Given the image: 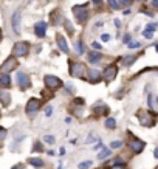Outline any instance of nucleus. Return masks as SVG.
<instances>
[{
	"instance_id": "nucleus-1",
	"label": "nucleus",
	"mask_w": 158,
	"mask_h": 169,
	"mask_svg": "<svg viewBox=\"0 0 158 169\" xmlns=\"http://www.w3.org/2000/svg\"><path fill=\"white\" fill-rule=\"evenodd\" d=\"M73 14H75V17L81 24H84V22L88 20V11H87L85 5H76V6H73Z\"/></svg>"
},
{
	"instance_id": "nucleus-2",
	"label": "nucleus",
	"mask_w": 158,
	"mask_h": 169,
	"mask_svg": "<svg viewBox=\"0 0 158 169\" xmlns=\"http://www.w3.org/2000/svg\"><path fill=\"white\" fill-rule=\"evenodd\" d=\"M28 51H30V45L22 41V42H17V44L14 45V48H13V56H14V58H22V56H27Z\"/></svg>"
},
{
	"instance_id": "nucleus-3",
	"label": "nucleus",
	"mask_w": 158,
	"mask_h": 169,
	"mask_svg": "<svg viewBox=\"0 0 158 169\" xmlns=\"http://www.w3.org/2000/svg\"><path fill=\"white\" fill-rule=\"evenodd\" d=\"M44 82H45L47 89H50V90H56V89H59L62 85V81L58 76H53V75H47L44 78Z\"/></svg>"
},
{
	"instance_id": "nucleus-4",
	"label": "nucleus",
	"mask_w": 158,
	"mask_h": 169,
	"mask_svg": "<svg viewBox=\"0 0 158 169\" xmlns=\"http://www.w3.org/2000/svg\"><path fill=\"white\" fill-rule=\"evenodd\" d=\"M16 67H17V59H16L14 56H11V58H8V59L2 64V67H0V72L5 73V75H8L10 72L16 70Z\"/></svg>"
},
{
	"instance_id": "nucleus-5",
	"label": "nucleus",
	"mask_w": 158,
	"mask_h": 169,
	"mask_svg": "<svg viewBox=\"0 0 158 169\" xmlns=\"http://www.w3.org/2000/svg\"><path fill=\"white\" fill-rule=\"evenodd\" d=\"M87 68L82 64H70V75L73 78H84Z\"/></svg>"
},
{
	"instance_id": "nucleus-6",
	"label": "nucleus",
	"mask_w": 158,
	"mask_h": 169,
	"mask_svg": "<svg viewBox=\"0 0 158 169\" xmlns=\"http://www.w3.org/2000/svg\"><path fill=\"white\" fill-rule=\"evenodd\" d=\"M41 99H37V98H31L30 101H28V104H27V107H25V112H27V115H34L39 109H41Z\"/></svg>"
},
{
	"instance_id": "nucleus-7",
	"label": "nucleus",
	"mask_w": 158,
	"mask_h": 169,
	"mask_svg": "<svg viewBox=\"0 0 158 169\" xmlns=\"http://www.w3.org/2000/svg\"><path fill=\"white\" fill-rule=\"evenodd\" d=\"M129 146H130V149H132V152L133 154H141L143 150H144V147H146V143L143 141V140H139V138H132L130 140V143H129Z\"/></svg>"
},
{
	"instance_id": "nucleus-8",
	"label": "nucleus",
	"mask_w": 158,
	"mask_h": 169,
	"mask_svg": "<svg viewBox=\"0 0 158 169\" xmlns=\"http://www.w3.org/2000/svg\"><path fill=\"white\" fill-rule=\"evenodd\" d=\"M116 75H118V67H116L115 64L105 67V70H104V79H105L107 82L115 81V79H116Z\"/></svg>"
},
{
	"instance_id": "nucleus-9",
	"label": "nucleus",
	"mask_w": 158,
	"mask_h": 169,
	"mask_svg": "<svg viewBox=\"0 0 158 169\" xmlns=\"http://www.w3.org/2000/svg\"><path fill=\"white\" fill-rule=\"evenodd\" d=\"M17 84H19V87L22 89V90H27L30 85H31V81H30V78L23 73V72H19L17 73Z\"/></svg>"
},
{
	"instance_id": "nucleus-10",
	"label": "nucleus",
	"mask_w": 158,
	"mask_h": 169,
	"mask_svg": "<svg viewBox=\"0 0 158 169\" xmlns=\"http://www.w3.org/2000/svg\"><path fill=\"white\" fill-rule=\"evenodd\" d=\"M138 118H139V123L146 127H152L155 124V119L153 116H150V113H144V112H139L138 113Z\"/></svg>"
},
{
	"instance_id": "nucleus-11",
	"label": "nucleus",
	"mask_w": 158,
	"mask_h": 169,
	"mask_svg": "<svg viewBox=\"0 0 158 169\" xmlns=\"http://www.w3.org/2000/svg\"><path fill=\"white\" fill-rule=\"evenodd\" d=\"M34 33L37 37H44L47 34V24L45 22H37L34 25Z\"/></svg>"
},
{
	"instance_id": "nucleus-12",
	"label": "nucleus",
	"mask_w": 158,
	"mask_h": 169,
	"mask_svg": "<svg viewBox=\"0 0 158 169\" xmlns=\"http://www.w3.org/2000/svg\"><path fill=\"white\" fill-rule=\"evenodd\" d=\"M13 30L14 33H20V11H16L13 14Z\"/></svg>"
},
{
	"instance_id": "nucleus-13",
	"label": "nucleus",
	"mask_w": 158,
	"mask_h": 169,
	"mask_svg": "<svg viewBox=\"0 0 158 169\" xmlns=\"http://www.w3.org/2000/svg\"><path fill=\"white\" fill-rule=\"evenodd\" d=\"M87 73H88V79H90L92 82H99V79H101V73H99L96 68H88Z\"/></svg>"
},
{
	"instance_id": "nucleus-14",
	"label": "nucleus",
	"mask_w": 158,
	"mask_h": 169,
	"mask_svg": "<svg viewBox=\"0 0 158 169\" xmlns=\"http://www.w3.org/2000/svg\"><path fill=\"white\" fill-rule=\"evenodd\" d=\"M0 102H2L3 106H10V102H11V95H10V92L0 90Z\"/></svg>"
},
{
	"instance_id": "nucleus-15",
	"label": "nucleus",
	"mask_w": 158,
	"mask_h": 169,
	"mask_svg": "<svg viewBox=\"0 0 158 169\" xmlns=\"http://www.w3.org/2000/svg\"><path fill=\"white\" fill-rule=\"evenodd\" d=\"M58 47H59V50H61V51L68 53V45H67V42H65L64 36H58Z\"/></svg>"
},
{
	"instance_id": "nucleus-16",
	"label": "nucleus",
	"mask_w": 158,
	"mask_h": 169,
	"mask_svg": "<svg viewBox=\"0 0 158 169\" xmlns=\"http://www.w3.org/2000/svg\"><path fill=\"white\" fill-rule=\"evenodd\" d=\"M88 61L92 62V64H96V62H99L101 59H102V54L101 53H98V51H92V53H88Z\"/></svg>"
},
{
	"instance_id": "nucleus-17",
	"label": "nucleus",
	"mask_w": 158,
	"mask_h": 169,
	"mask_svg": "<svg viewBox=\"0 0 158 169\" xmlns=\"http://www.w3.org/2000/svg\"><path fill=\"white\" fill-rule=\"evenodd\" d=\"M11 85V78L10 75H0V87H10Z\"/></svg>"
},
{
	"instance_id": "nucleus-18",
	"label": "nucleus",
	"mask_w": 158,
	"mask_h": 169,
	"mask_svg": "<svg viewBox=\"0 0 158 169\" xmlns=\"http://www.w3.org/2000/svg\"><path fill=\"white\" fill-rule=\"evenodd\" d=\"M28 163H30L31 166H34V167H42V166H44V160H42V158H37V157L28 158Z\"/></svg>"
},
{
	"instance_id": "nucleus-19",
	"label": "nucleus",
	"mask_w": 158,
	"mask_h": 169,
	"mask_svg": "<svg viewBox=\"0 0 158 169\" xmlns=\"http://www.w3.org/2000/svg\"><path fill=\"white\" fill-rule=\"evenodd\" d=\"M110 154H112V152H110V149H107V147H105V149H102V150L98 154V160H105V158H109V157H110Z\"/></svg>"
},
{
	"instance_id": "nucleus-20",
	"label": "nucleus",
	"mask_w": 158,
	"mask_h": 169,
	"mask_svg": "<svg viewBox=\"0 0 158 169\" xmlns=\"http://www.w3.org/2000/svg\"><path fill=\"white\" fill-rule=\"evenodd\" d=\"M104 124H105L107 129H115V127H116V121H115L113 118H107Z\"/></svg>"
},
{
	"instance_id": "nucleus-21",
	"label": "nucleus",
	"mask_w": 158,
	"mask_h": 169,
	"mask_svg": "<svg viewBox=\"0 0 158 169\" xmlns=\"http://www.w3.org/2000/svg\"><path fill=\"white\" fill-rule=\"evenodd\" d=\"M64 25H65V30H67V33L71 36V34L75 33V28H73V25L70 24V20H65V22H64Z\"/></svg>"
},
{
	"instance_id": "nucleus-22",
	"label": "nucleus",
	"mask_w": 158,
	"mask_h": 169,
	"mask_svg": "<svg viewBox=\"0 0 158 169\" xmlns=\"http://www.w3.org/2000/svg\"><path fill=\"white\" fill-rule=\"evenodd\" d=\"M107 2H109V5H110V8L112 10H119V2H118V0H107Z\"/></svg>"
},
{
	"instance_id": "nucleus-23",
	"label": "nucleus",
	"mask_w": 158,
	"mask_h": 169,
	"mask_svg": "<svg viewBox=\"0 0 158 169\" xmlns=\"http://www.w3.org/2000/svg\"><path fill=\"white\" fill-rule=\"evenodd\" d=\"M90 166H92V161H90V160H87V161H81V163L78 164L79 169H88Z\"/></svg>"
},
{
	"instance_id": "nucleus-24",
	"label": "nucleus",
	"mask_w": 158,
	"mask_h": 169,
	"mask_svg": "<svg viewBox=\"0 0 158 169\" xmlns=\"http://www.w3.org/2000/svg\"><path fill=\"white\" fill-rule=\"evenodd\" d=\"M121 146H122V141H121V140H115V141L110 143V147H112V149H119Z\"/></svg>"
},
{
	"instance_id": "nucleus-25",
	"label": "nucleus",
	"mask_w": 158,
	"mask_h": 169,
	"mask_svg": "<svg viewBox=\"0 0 158 169\" xmlns=\"http://www.w3.org/2000/svg\"><path fill=\"white\" fill-rule=\"evenodd\" d=\"M155 28H158V24H149V25L146 27V30H144V31H149V33H152V34H153Z\"/></svg>"
},
{
	"instance_id": "nucleus-26",
	"label": "nucleus",
	"mask_w": 158,
	"mask_h": 169,
	"mask_svg": "<svg viewBox=\"0 0 158 169\" xmlns=\"http://www.w3.org/2000/svg\"><path fill=\"white\" fill-rule=\"evenodd\" d=\"M135 59H136V56H129V58H124V61H122V62H124V65H127V67H129L132 62H135Z\"/></svg>"
},
{
	"instance_id": "nucleus-27",
	"label": "nucleus",
	"mask_w": 158,
	"mask_h": 169,
	"mask_svg": "<svg viewBox=\"0 0 158 169\" xmlns=\"http://www.w3.org/2000/svg\"><path fill=\"white\" fill-rule=\"evenodd\" d=\"M96 113H109V107L105 106H99V107H95Z\"/></svg>"
},
{
	"instance_id": "nucleus-28",
	"label": "nucleus",
	"mask_w": 158,
	"mask_h": 169,
	"mask_svg": "<svg viewBox=\"0 0 158 169\" xmlns=\"http://www.w3.org/2000/svg\"><path fill=\"white\" fill-rule=\"evenodd\" d=\"M76 48H78V51H79L81 54H84V50H85V47L82 45V41H78V42H76Z\"/></svg>"
},
{
	"instance_id": "nucleus-29",
	"label": "nucleus",
	"mask_w": 158,
	"mask_h": 169,
	"mask_svg": "<svg viewBox=\"0 0 158 169\" xmlns=\"http://www.w3.org/2000/svg\"><path fill=\"white\" fill-rule=\"evenodd\" d=\"M44 141H45V143H48V144H53L56 140H54V136H53V135H45V136H44Z\"/></svg>"
},
{
	"instance_id": "nucleus-30",
	"label": "nucleus",
	"mask_w": 158,
	"mask_h": 169,
	"mask_svg": "<svg viewBox=\"0 0 158 169\" xmlns=\"http://www.w3.org/2000/svg\"><path fill=\"white\" fill-rule=\"evenodd\" d=\"M34 150H37V152H41V150H44V147H42V144H41V141H36L34 143V146H33V152Z\"/></svg>"
},
{
	"instance_id": "nucleus-31",
	"label": "nucleus",
	"mask_w": 158,
	"mask_h": 169,
	"mask_svg": "<svg viewBox=\"0 0 158 169\" xmlns=\"http://www.w3.org/2000/svg\"><path fill=\"white\" fill-rule=\"evenodd\" d=\"M6 136V129L0 127V141H3V138Z\"/></svg>"
},
{
	"instance_id": "nucleus-32",
	"label": "nucleus",
	"mask_w": 158,
	"mask_h": 169,
	"mask_svg": "<svg viewBox=\"0 0 158 169\" xmlns=\"http://www.w3.org/2000/svg\"><path fill=\"white\" fill-rule=\"evenodd\" d=\"M141 44L139 42H129V48H138Z\"/></svg>"
},
{
	"instance_id": "nucleus-33",
	"label": "nucleus",
	"mask_w": 158,
	"mask_h": 169,
	"mask_svg": "<svg viewBox=\"0 0 158 169\" xmlns=\"http://www.w3.org/2000/svg\"><path fill=\"white\" fill-rule=\"evenodd\" d=\"M109 169H126V166H124V164H113V166H110Z\"/></svg>"
},
{
	"instance_id": "nucleus-34",
	"label": "nucleus",
	"mask_w": 158,
	"mask_h": 169,
	"mask_svg": "<svg viewBox=\"0 0 158 169\" xmlns=\"http://www.w3.org/2000/svg\"><path fill=\"white\" fill-rule=\"evenodd\" d=\"M73 102H75L76 106H82V104H84V99H82V98H76Z\"/></svg>"
},
{
	"instance_id": "nucleus-35",
	"label": "nucleus",
	"mask_w": 158,
	"mask_h": 169,
	"mask_svg": "<svg viewBox=\"0 0 158 169\" xmlns=\"http://www.w3.org/2000/svg\"><path fill=\"white\" fill-rule=\"evenodd\" d=\"M119 5L127 6V5H130V0H119Z\"/></svg>"
},
{
	"instance_id": "nucleus-36",
	"label": "nucleus",
	"mask_w": 158,
	"mask_h": 169,
	"mask_svg": "<svg viewBox=\"0 0 158 169\" xmlns=\"http://www.w3.org/2000/svg\"><path fill=\"white\" fill-rule=\"evenodd\" d=\"M92 47L95 50H101V44H98V42H92Z\"/></svg>"
},
{
	"instance_id": "nucleus-37",
	"label": "nucleus",
	"mask_w": 158,
	"mask_h": 169,
	"mask_svg": "<svg viewBox=\"0 0 158 169\" xmlns=\"http://www.w3.org/2000/svg\"><path fill=\"white\" fill-rule=\"evenodd\" d=\"M101 39H102L104 42H107V41H110V34H102V36H101Z\"/></svg>"
},
{
	"instance_id": "nucleus-38",
	"label": "nucleus",
	"mask_w": 158,
	"mask_h": 169,
	"mask_svg": "<svg viewBox=\"0 0 158 169\" xmlns=\"http://www.w3.org/2000/svg\"><path fill=\"white\" fill-rule=\"evenodd\" d=\"M51 112H53V109H51V107H48V109L45 110V116H50V115H51Z\"/></svg>"
},
{
	"instance_id": "nucleus-39",
	"label": "nucleus",
	"mask_w": 158,
	"mask_h": 169,
	"mask_svg": "<svg viewBox=\"0 0 158 169\" xmlns=\"http://www.w3.org/2000/svg\"><path fill=\"white\" fill-rule=\"evenodd\" d=\"M152 6L158 10V0H152Z\"/></svg>"
},
{
	"instance_id": "nucleus-40",
	"label": "nucleus",
	"mask_w": 158,
	"mask_h": 169,
	"mask_svg": "<svg viewBox=\"0 0 158 169\" xmlns=\"http://www.w3.org/2000/svg\"><path fill=\"white\" fill-rule=\"evenodd\" d=\"M67 89H68V92H73V90H75V87H73L71 84H67Z\"/></svg>"
},
{
	"instance_id": "nucleus-41",
	"label": "nucleus",
	"mask_w": 158,
	"mask_h": 169,
	"mask_svg": "<svg viewBox=\"0 0 158 169\" xmlns=\"http://www.w3.org/2000/svg\"><path fill=\"white\" fill-rule=\"evenodd\" d=\"M129 41H130V36L126 34V36H124V42H129Z\"/></svg>"
},
{
	"instance_id": "nucleus-42",
	"label": "nucleus",
	"mask_w": 158,
	"mask_h": 169,
	"mask_svg": "<svg viewBox=\"0 0 158 169\" xmlns=\"http://www.w3.org/2000/svg\"><path fill=\"white\" fill-rule=\"evenodd\" d=\"M153 157H155V158H158V147L155 149V152H153Z\"/></svg>"
},
{
	"instance_id": "nucleus-43",
	"label": "nucleus",
	"mask_w": 158,
	"mask_h": 169,
	"mask_svg": "<svg viewBox=\"0 0 158 169\" xmlns=\"http://www.w3.org/2000/svg\"><path fill=\"white\" fill-rule=\"evenodd\" d=\"M92 2H93V3H96V5H99V3L102 2V0H92Z\"/></svg>"
},
{
	"instance_id": "nucleus-44",
	"label": "nucleus",
	"mask_w": 158,
	"mask_h": 169,
	"mask_svg": "<svg viewBox=\"0 0 158 169\" xmlns=\"http://www.w3.org/2000/svg\"><path fill=\"white\" fill-rule=\"evenodd\" d=\"M11 169H19V166H13V167H11Z\"/></svg>"
},
{
	"instance_id": "nucleus-45",
	"label": "nucleus",
	"mask_w": 158,
	"mask_h": 169,
	"mask_svg": "<svg viewBox=\"0 0 158 169\" xmlns=\"http://www.w3.org/2000/svg\"><path fill=\"white\" fill-rule=\"evenodd\" d=\"M155 50H156V51H158V44H156V45H155Z\"/></svg>"
},
{
	"instance_id": "nucleus-46",
	"label": "nucleus",
	"mask_w": 158,
	"mask_h": 169,
	"mask_svg": "<svg viewBox=\"0 0 158 169\" xmlns=\"http://www.w3.org/2000/svg\"><path fill=\"white\" fill-rule=\"evenodd\" d=\"M155 169H158V166H156V167H155Z\"/></svg>"
}]
</instances>
